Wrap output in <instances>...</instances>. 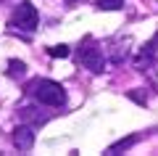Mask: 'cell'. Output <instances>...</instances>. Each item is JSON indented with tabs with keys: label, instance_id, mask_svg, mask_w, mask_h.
Returning <instances> with one entry per match:
<instances>
[{
	"label": "cell",
	"instance_id": "cell-1",
	"mask_svg": "<svg viewBox=\"0 0 158 156\" xmlns=\"http://www.w3.org/2000/svg\"><path fill=\"white\" fill-rule=\"evenodd\" d=\"M29 90L42 106H63L66 103V90L56 79H37V82L29 85Z\"/></svg>",
	"mask_w": 158,
	"mask_h": 156
},
{
	"label": "cell",
	"instance_id": "cell-2",
	"mask_svg": "<svg viewBox=\"0 0 158 156\" xmlns=\"http://www.w3.org/2000/svg\"><path fill=\"white\" fill-rule=\"evenodd\" d=\"M37 21H40L37 8H34L29 0H24V3H19V6H16V11H13L8 27L21 29V32H34V29H37Z\"/></svg>",
	"mask_w": 158,
	"mask_h": 156
},
{
	"label": "cell",
	"instance_id": "cell-3",
	"mask_svg": "<svg viewBox=\"0 0 158 156\" xmlns=\"http://www.w3.org/2000/svg\"><path fill=\"white\" fill-rule=\"evenodd\" d=\"M79 61L85 64V69H90L92 74H100L106 69V56H103V48H98L92 40H87L79 50Z\"/></svg>",
	"mask_w": 158,
	"mask_h": 156
},
{
	"label": "cell",
	"instance_id": "cell-4",
	"mask_svg": "<svg viewBox=\"0 0 158 156\" xmlns=\"http://www.w3.org/2000/svg\"><path fill=\"white\" fill-rule=\"evenodd\" d=\"M13 145H16L19 151H32L34 145V127L32 124H19L16 130H13Z\"/></svg>",
	"mask_w": 158,
	"mask_h": 156
},
{
	"label": "cell",
	"instance_id": "cell-5",
	"mask_svg": "<svg viewBox=\"0 0 158 156\" xmlns=\"http://www.w3.org/2000/svg\"><path fill=\"white\" fill-rule=\"evenodd\" d=\"M158 58V34L150 40L148 45H142V50H140V58H137V69H142V66H150L153 61Z\"/></svg>",
	"mask_w": 158,
	"mask_h": 156
},
{
	"label": "cell",
	"instance_id": "cell-6",
	"mask_svg": "<svg viewBox=\"0 0 158 156\" xmlns=\"http://www.w3.org/2000/svg\"><path fill=\"white\" fill-rule=\"evenodd\" d=\"M21 122L32 124V127H40V124H45V122H48V114H40L37 109L27 106V109H21Z\"/></svg>",
	"mask_w": 158,
	"mask_h": 156
},
{
	"label": "cell",
	"instance_id": "cell-7",
	"mask_svg": "<svg viewBox=\"0 0 158 156\" xmlns=\"http://www.w3.org/2000/svg\"><path fill=\"white\" fill-rule=\"evenodd\" d=\"M137 140H140V135H129V138H121V140H116V143L108 148V154L113 156V154H118V151H127V148H132Z\"/></svg>",
	"mask_w": 158,
	"mask_h": 156
},
{
	"label": "cell",
	"instance_id": "cell-8",
	"mask_svg": "<svg viewBox=\"0 0 158 156\" xmlns=\"http://www.w3.org/2000/svg\"><path fill=\"white\" fill-rule=\"evenodd\" d=\"M24 72H27V64L24 61H16V58L8 61V77H24Z\"/></svg>",
	"mask_w": 158,
	"mask_h": 156
},
{
	"label": "cell",
	"instance_id": "cell-9",
	"mask_svg": "<svg viewBox=\"0 0 158 156\" xmlns=\"http://www.w3.org/2000/svg\"><path fill=\"white\" fill-rule=\"evenodd\" d=\"M95 6L100 11H118V8L124 6V0H95Z\"/></svg>",
	"mask_w": 158,
	"mask_h": 156
},
{
	"label": "cell",
	"instance_id": "cell-10",
	"mask_svg": "<svg viewBox=\"0 0 158 156\" xmlns=\"http://www.w3.org/2000/svg\"><path fill=\"white\" fill-rule=\"evenodd\" d=\"M48 53H50L53 58H66L71 50H69V45H53V48H48Z\"/></svg>",
	"mask_w": 158,
	"mask_h": 156
},
{
	"label": "cell",
	"instance_id": "cell-11",
	"mask_svg": "<svg viewBox=\"0 0 158 156\" xmlns=\"http://www.w3.org/2000/svg\"><path fill=\"white\" fill-rule=\"evenodd\" d=\"M129 98L135 100V103H140V106H145V103H148V95H142L140 90H129Z\"/></svg>",
	"mask_w": 158,
	"mask_h": 156
},
{
	"label": "cell",
	"instance_id": "cell-12",
	"mask_svg": "<svg viewBox=\"0 0 158 156\" xmlns=\"http://www.w3.org/2000/svg\"><path fill=\"white\" fill-rule=\"evenodd\" d=\"M66 3H77V0H66Z\"/></svg>",
	"mask_w": 158,
	"mask_h": 156
}]
</instances>
